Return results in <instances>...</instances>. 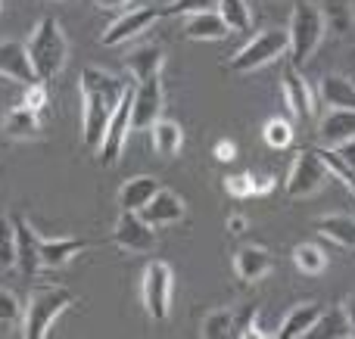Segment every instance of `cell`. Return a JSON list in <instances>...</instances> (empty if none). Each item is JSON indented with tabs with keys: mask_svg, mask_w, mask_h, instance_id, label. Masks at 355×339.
<instances>
[{
	"mask_svg": "<svg viewBox=\"0 0 355 339\" xmlns=\"http://www.w3.org/2000/svg\"><path fill=\"white\" fill-rule=\"evenodd\" d=\"M262 137H265V143H268L271 149H287L290 143H293V125H290L287 118L275 116V118H268V122H265Z\"/></svg>",
	"mask_w": 355,
	"mask_h": 339,
	"instance_id": "33",
	"label": "cell"
},
{
	"mask_svg": "<svg viewBox=\"0 0 355 339\" xmlns=\"http://www.w3.org/2000/svg\"><path fill=\"white\" fill-rule=\"evenodd\" d=\"M131 0H94V6H100V10H125Z\"/></svg>",
	"mask_w": 355,
	"mask_h": 339,
	"instance_id": "43",
	"label": "cell"
},
{
	"mask_svg": "<svg viewBox=\"0 0 355 339\" xmlns=\"http://www.w3.org/2000/svg\"><path fill=\"white\" fill-rule=\"evenodd\" d=\"M22 309L25 305L19 302L16 293L0 286V324H16L19 318H22Z\"/></svg>",
	"mask_w": 355,
	"mask_h": 339,
	"instance_id": "38",
	"label": "cell"
},
{
	"mask_svg": "<svg viewBox=\"0 0 355 339\" xmlns=\"http://www.w3.org/2000/svg\"><path fill=\"white\" fill-rule=\"evenodd\" d=\"M315 153L324 159L327 172H331V181H340V184L349 190V196L355 199V168H352L349 162H346L334 147H315Z\"/></svg>",
	"mask_w": 355,
	"mask_h": 339,
	"instance_id": "29",
	"label": "cell"
},
{
	"mask_svg": "<svg viewBox=\"0 0 355 339\" xmlns=\"http://www.w3.org/2000/svg\"><path fill=\"white\" fill-rule=\"evenodd\" d=\"M215 10H218V16L225 19L231 31H250L252 28V12H250V3H246V0H218Z\"/></svg>",
	"mask_w": 355,
	"mask_h": 339,
	"instance_id": "31",
	"label": "cell"
},
{
	"mask_svg": "<svg viewBox=\"0 0 355 339\" xmlns=\"http://www.w3.org/2000/svg\"><path fill=\"white\" fill-rule=\"evenodd\" d=\"M16 268V221L0 215V268Z\"/></svg>",
	"mask_w": 355,
	"mask_h": 339,
	"instance_id": "34",
	"label": "cell"
},
{
	"mask_svg": "<svg viewBox=\"0 0 355 339\" xmlns=\"http://www.w3.org/2000/svg\"><path fill=\"white\" fill-rule=\"evenodd\" d=\"M162 66H166V50L156 47V44H144V47L131 50L125 68L131 72L135 81H147V78H159Z\"/></svg>",
	"mask_w": 355,
	"mask_h": 339,
	"instance_id": "20",
	"label": "cell"
},
{
	"mask_svg": "<svg viewBox=\"0 0 355 339\" xmlns=\"http://www.w3.org/2000/svg\"><path fill=\"white\" fill-rule=\"evenodd\" d=\"M202 339H231L237 336V311L231 309H215L202 318V327H200Z\"/></svg>",
	"mask_w": 355,
	"mask_h": 339,
	"instance_id": "28",
	"label": "cell"
},
{
	"mask_svg": "<svg viewBox=\"0 0 355 339\" xmlns=\"http://www.w3.org/2000/svg\"><path fill=\"white\" fill-rule=\"evenodd\" d=\"M227 230H231V234H243V230H246V218L243 215H231V218H227Z\"/></svg>",
	"mask_w": 355,
	"mask_h": 339,
	"instance_id": "44",
	"label": "cell"
},
{
	"mask_svg": "<svg viewBox=\"0 0 355 339\" xmlns=\"http://www.w3.org/2000/svg\"><path fill=\"white\" fill-rule=\"evenodd\" d=\"M159 19H162V6H135V10L122 12V16L100 35V44H103V47H119V44L144 35V31L153 22H159Z\"/></svg>",
	"mask_w": 355,
	"mask_h": 339,
	"instance_id": "11",
	"label": "cell"
},
{
	"mask_svg": "<svg viewBox=\"0 0 355 339\" xmlns=\"http://www.w3.org/2000/svg\"><path fill=\"white\" fill-rule=\"evenodd\" d=\"M69 305H75V293L66 290V286H41V290H35L22 309V336L25 339L50 336V327Z\"/></svg>",
	"mask_w": 355,
	"mask_h": 339,
	"instance_id": "4",
	"label": "cell"
},
{
	"mask_svg": "<svg viewBox=\"0 0 355 339\" xmlns=\"http://www.w3.org/2000/svg\"><path fill=\"white\" fill-rule=\"evenodd\" d=\"M231 35L227 22L218 16V10H202L193 16H184V37L190 41H225Z\"/></svg>",
	"mask_w": 355,
	"mask_h": 339,
	"instance_id": "19",
	"label": "cell"
},
{
	"mask_svg": "<svg viewBox=\"0 0 355 339\" xmlns=\"http://www.w3.org/2000/svg\"><path fill=\"white\" fill-rule=\"evenodd\" d=\"M112 240L125 253H153L156 249V228L135 209H122L112 224Z\"/></svg>",
	"mask_w": 355,
	"mask_h": 339,
	"instance_id": "8",
	"label": "cell"
},
{
	"mask_svg": "<svg viewBox=\"0 0 355 339\" xmlns=\"http://www.w3.org/2000/svg\"><path fill=\"white\" fill-rule=\"evenodd\" d=\"M131 91L135 87H128L122 97V103H119L116 116L110 118V125H106V134H103V143L97 147V159L100 165H119V159H122V149H125V140H128L131 134Z\"/></svg>",
	"mask_w": 355,
	"mask_h": 339,
	"instance_id": "10",
	"label": "cell"
},
{
	"mask_svg": "<svg viewBox=\"0 0 355 339\" xmlns=\"http://www.w3.org/2000/svg\"><path fill=\"white\" fill-rule=\"evenodd\" d=\"M150 137H153V149L159 156H166V159L178 156L184 147V131L178 122H172V118H159V122L150 128Z\"/></svg>",
	"mask_w": 355,
	"mask_h": 339,
	"instance_id": "27",
	"label": "cell"
},
{
	"mask_svg": "<svg viewBox=\"0 0 355 339\" xmlns=\"http://www.w3.org/2000/svg\"><path fill=\"white\" fill-rule=\"evenodd\" d=\"M212 153H215V159H218V162H234V156H237V147H234L231 140H218Z\"/></svg>",
	"mask_w": 355,
	"mask_h": 339,
	"instance_id": "39",
	"label": "cell"
},
{
	"mask_svg": "<svg viewBox=\"0 0 355 339\" xmlns=\"http://www.w3.org/2000/svg\"><path fill=\"white\" fill-rule=\"evenodd\" d=\"M25 47H28L31 66H35V72L41 81H53L56 75L66 68L69 41H66V35H62V25L56 22L53 16H44L41 22L31 28Z\"/></svg>",
	"mask_w": 355,
	"mask_h": 339,
	"instance_id": "2",
	"label": "cell"
},
{
	"mask_svg": "<svg viewBox=\"0 0 355 339\" xmlns=\"http://www.w3.org/2000/svg\"><path fill=\"white\" fill-rule=\"evenodd\" d=\"M321 12H324L327 28L337 31V35H346L355 22L352 0H324V3H321Z\"/></svg>",
	"mask_w": 355,
	"mask_h": 339,
	"instance_id": "30",
	"label": "cell"
},
{
	"mask_svg": "<svg viewBox=\"0 0 355 339\" xmlns=\"http://www.w3.org/2000/svg\"><path fill=\"white\" fill-rule=\"evenodd\" d=\"M318 97L327 109H355V81L346 75H324L318 84Z\"/></svg>",
	"mask_w": 355,
	"mask_h": 339,
	"instance_id": "23",
	"label": "cell"
},
{
	"mask_svg": "<svg viewBox=\"0 0 355 339\" xmlns=\"http://www.w3.org/2000/svg\"><path fill=\"white\" fill-rule=\"evenodd\" d=\"M324 35H327V22H324L321 6L309 3V0L296 3L293 12H290V25H287V37H290L287 56H290V62H293V66H306V62L315 56V50L321 47Z\"/></svg>",
	"mask_w": 355,
	"mask_h": 339,
	"instance_id": "3",
	"label": "cell"
},
{
	"mask_svg": "<svg viewBox=\"0 0 355 339\" xmlns=\"http://www.w3.org/2000/svg\"><path fill=\"white\" fill-rule=\"evenodd\" d=\"M287 47H290L287 28H265V31H259L256 37H250V41L231 56L227 68H231L234 75H250V72H256V68H265L268 62H275L277 56H287Z\"/></svg>",
	"mask_w": 355,
	"mask_h": 339,
	"instance_id": "5",
	"label": "cell"
},
{
	"mask_svg": "<svg viewBox=\"0 0 355 339\" xmlns=\"http://www.w3.org/2000/svg\"><path fill=\"white\" fill-rule=\"evenodd\" d=\"M331 181V172H327L324 159H321L315 149H302L296 153L293 165H290L287 178H284V193L290 199H309L321 190V187Z\"/></svg>",
	"mask_w": 355,
	"mask_h": 339,
	"instance_id": "7",
	"label": "cell"
},
{
	"mask_svg": "<svg viewBox=\"0 0 355 339\" xmlns=\"http://www.w3.org/2000/svg\"><path fill=\"white\" fill-rule=\"evenodd\" d=\"M218 0H168L162 6V16H193V12L202 10H215Z\"/></svg>",
	"mask_w": 355,
	"mask_h": 339,
	"instance_id": "36",
	"label": "cell"
},
{
	"mask_svg": "<svg viewBox=\"0 0 355 339\" xmlns=\"http://www.w3.org/2000/svg\"><path fill=\"white\" fill-rule=\"evenodd\" d=\"M352 10H355V0H352Z\"/></svg>",
	"mask_w": 355,
	"mask_h": 339,
	"instance_id": "45",
	"label": "cell"
},
{
	"mask_svg": "<svg viewBox=\"0 0 355 339\" xmlns=\"http://www.w3.org/2000/svg\"><path fill=\"white\" fill-rule=\"evenodd\" d=\"M225 193L234 199H250L256 196V181H252L250 172H240V174H227L225 178Z\"/></svg>",
	"mask_w": 355,
	"mask_h": 339,
	"instance_id": "35",
	"label": "cell"
},
{
	"mask_svg": "<svg viewBox=\"0 0 355 339\" xmlns=\"http://www.w3.org/2000/svg\"><path fill=\"white\" fill-rule=\"evenodd\" d=\"M252 181H256V178H252ZM275 178H259L256 181V196H265V193H271V190H275Z\"/></svg>",
	"mask_w": 355,
	"mask_h": 339,
	"instance_id": "42",
	"label": "cell"
},
{
	"mask_svg": "<svg viewBox=\"0 0 355 339\" xmlns=\"http://www.w3.org/2000/svg\"><path fill=\"white\" fill-rule=\"evenodd\" d=\"M172 290H175V274L172 265L162 259L147 262L141 277V302L153 321H166L172 311Z\"/></svg>",
	"mask_w": 355,
	"mask_h": 339,
	"instance_id": "6",
	"label": "cell"
},
{
	"mask_svg": "<svg viewBox=\"0 0 355 339\" xmlns=\"http://www.w3.org/2000/svg\"><path fill=\"white\" fill-rule=\"evenodd\" d=\"M293 265L300 268V274L315 277V274H321L327 268V255L321 253L315 243H300V246L293 249Z\"/></svg>",
	"mask_w": 355,
	"mask_h": 339,
	"instance_id": "32",
	"label": "cell"
},
{
	"mask_svg": "<svg viewBox=\"0 0 355 339\" xmlns=\"http://www.w3.org/2000/svg\"><path fill=\"white\" fill-rule=\"evenodd\" d=\"M321 305L318 302H300L287 311V318L281 321V330H277V339H306V333L312 330V324L318 321L321 315Z\"/></svg>",
	"mask_w": 355,
	"mask_h": 339,
	"instance_id": "22",
	"label": "cell"
},
{
	"mask_svg": "<svg viewBox=\"0 0 355 339\" xmlns=\"http://www.w3.org/2000/svg\"><path fill=\"white\" fill-rule=\"evenodd\" d=\"M312 228L324 240L337 243L343 249H355V218L352 215H321L312 221Z\"/></svg>",
	"mask_w": 355,
	"mask_h": 339,
	"instance_id": "25",
	"label": "cell"
},
{
	"mask_svg": "<svg viewBox=\"0 0 355 339\" xmlns=\"http://www.w3.org/2000/svg\"><path fill=\"white\" fill-rule=\"evenodd\" d=\"M159 190H162V184L156 178H150V174H137V178H128L122 184V190H119V205H122V209L141 212Z\"/></svg>",
	"mask_w": 355,
	"mask_h": 339,
	"instance_id": "24",
	"label": "cell"
},
{
	"mask_svg": "<svg viewBox=\"0 0 355 339\" xmlns=\"http://www.w3.org/2000/svg\"><path fill=\"white\" fill-rule=\"evenodd\" d=\"M166 106V91L159 78L137 81L131 91V131H150L162 118Z\"/></svg>",
	"mask_w": 355,
	"mask_h": 339,
	"instance_id": "9",
	"label": "cell"
},
{
	"mask_svg": "<svg viewBox=\"0 0 355 339\" xmlns=\"http://www.w3.org/2000/svg\"><path fill=\"white\" fill-rule=\"evenodd\" d=\"M281 93H284V103H287V109L293 112V118H300V122H309V118L315 116V93H312V87H309V81L302 78L300 66H293V62H287V66H284Z\"/></svg>",
	"mask_w": 355,
	"mask_h": 339,
	"instance_id": "12",
	"label": "cell"
},
{
	"mask_svg": "<svg viewBox=\"0 0 355 339\" xmlns=\"http://www.w3.org/2000/svg\"><path fill=\"white\" fill-rule=\"evenodd\" d=\"M0 75L10 81H19V84H31L37 81V72L31 66L28 47L19 41H0Z\"/></svg>",
	"mask_w": 355,
	"mask_h": 339,
	"instance_id": "13",
	"label": "cell"
},
{
	"mask_svg": "<svg viewBox=\"0 0 355 339\" xmlns=\"http://www.w3.org/2000/svg\"><path fill=\"white\" fill-rule=\"evenodd\" d=\"M78 91H81V140H85V147L91 153H97V147L103 143L106 125L116 116L128 84L122 78H116V75L103 72V68L87 66L81 72Z\"/></svg>",
	"mask_w": 355,
	"mask_h": 339,
	"instance_id": "1",
	"label": "cell"
},
{
	"mask_svg": "<svg viewBox=\"0 0 355 339\" xmlns=\"http://www.w3.org/2000/svg\"><path fill=\"white\" fill-rule=\"evenodd\" d=\"M22 103L31 106V109H37V112L47 109V103H50V87H47V81L37 78V81H31V84H25Z\"/></svg>",
	"mask_w": 355,
	"mask_h": 339,
	"instance_id": "37",
	"label": "cell"
},
{
	"mask_svg": "<svg viewBox=\"0 0 355 339\" xmlns=\"http://www.w3.org/2000/svg\"><path fill=\"white\" fill-rule=\"evenodd\" d=\"M184 212H187L184 199L178 196L175 190H166V187H162V190L156 193V196L141 209V215L147 218V221L153 224V228H168V224L181 221Z\"/></svg>",
	"mask_w": 355,
	"mask_h": 339,
	"instance_id": "17",
	"label": "cell"
},
{
	"mask_svg": "<svg viewBox=\"0 0 355 339\" xmlns=\"http://www.w3.org/2000/svg\"><path fill=\"white\" fill-rule=\"evenodd\" d=\"M85 249V240L78 237H60V240H47L37 237V253H41V265L44 268H62Z\"/></svg>",
	"mask_w": 355,
	"mask_h": 339,
	"instance_id": "21",
	"label": "cell"
},
{
	"mask_svg": "<svg viewBox=\"0 0 355 339\" xmlns=\"http://www.w3.org/2000/svg\"><path fill=\"white\" fill-rule=\"evenodd\" d=\"M318 137L324 147H340V143L355 137V109H327L318 122Z\"/></svg>",
	"mask_w": 355,
	"mask_h": 339,
	"instance_id": "18",
	"label": "cell"
},
{
	"mask_svg": "<svg viewBox=\"0 0 355 339\" xmlns=\"http://www.w3.org/2000/svg\"><path fill=\"white\" fill-rule=\"evenodd\" d=\"M44 131V112L19 103L3 116V134L12 140H37Z\"/></svg>",
	"mask_w": 355,
	"mask_h": 339,
	"instance_id": "16",
	"label": "cell"
},
{
	"mask_svg": "<svg viewBox=\"0 0 355 339\" xmlns=\"http://www.w3.org/2000/svg\"><path fill=\"white\" fill-rule=\"evenodd\" d=\"M0 6H3V0H0Z\"/></svg>",
	"mask_w": 355,
	"mask_h": 339,
	"instance_id": "46",
	"label": "cell"
},
{
	"mask_svg": "<svg viewBox=\"0 0 355 339\" xmlns=\"http://www.w3.org/2000/svg\"><path fill=\"white\" fill-rule=\"evenodd\" d=\"M343 311H346V321H349V327H352V336H355V293H352V296H346V302H343Z\"/></svg>",
	"mask_w": 355,
	"mask_h": 339,
	"instance_id": "41",
	"label": "cell"
},
{
	"mask_svg": "<svg viewBox=\"0 0 355 339\" xmlns=\"http://www.w3.org/2000/svg\"><path fill=\"white\" fill-rule=\"evenodd\" d=\"M16 221V268L25 277H35L41 271V253H37V234L22 215H12Z\"/></svg>",
	"mask_w": 355,
	"mask_h": 339,
	"instance_id": "14",
	"label": "cell"
},
{
	"mask_svg": "<svg viewBox=\"0 0 355 339\" xmlns=\"http://www.w3.org/2000/svg\"><path fill=\"white\" fill-rule=\"evenodd\" d=\"M334 149H337V153L355 168V137H352V140H346V143H340V147H334Z\"/></svg>",
	"mask_w": 355,
	"mask_h": 339,
	"instance_id": "40",
	"label": "cell"
},
{
	"mask_svg": "<svg viewBox=\"0 0 355 339\" xmlns=\"http://www.w3.org/2000/svg\"><path fill=\"white\" fill-rule=\"evenodd\" d=\"M306 339H352V327L346 321L343 305L331 311H321L318 321L312 324V330L306 333Z\"/></svg>",
	"mask_w": 355,
	"mask_h": 339,
	"instance_id": "26",
	"label": "cell"
},
{
	"mask_svg": "<svg viewBox=\"0 0 355 339\" xmlns=\"http://www.w3.org/2000/svg\"><path fill=\"white\" fill-rule=\"evenodd\" d=\"M271 268H275V259H271V253L265 246H240L234 253V274L243 284H259Z\"/></svg>",
	"mask_w": 355,
	"mask_h": 339,
	"instance_id": "15",
	"label": "cell"
}]
</instances>
